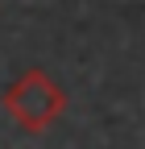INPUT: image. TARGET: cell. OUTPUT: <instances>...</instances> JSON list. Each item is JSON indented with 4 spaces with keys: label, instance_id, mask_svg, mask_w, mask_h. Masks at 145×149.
<instances>
[{
    "label": "cell",
    "instance_id": "cell-1",
    "mask_svg": "<svg viewBox=\"0 0 145 149\" xmlns=\"http://www.w3.org/2000/svg\"><path fill=\"white\" fill-rule=\"evenodd\" d=\"M4 112L25 128V133H46L66 112V91L50 79L46 70H25L4 91Z\"/></svg>",
    "mask_w": 145,
    "mask_h": 149
}]
</instances>
